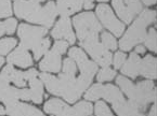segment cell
Wrapping results in <instances>:
<instances>
[{
  "mask_svg": "<svg viewBox=\"0 0 157 116\" xmlns=\"http://www.w3.org/2000/svg\"><path fill=\"white\" fill-rule=\"evenodd\" d=\"M3 33H6L5 26H3V23H0V36H2Z\"/></svg>",
  "mask_w": 157,
  "mask_h": 116,
  "instance_id": "ab89813d",
  "label": "cell"
},
{
  "mask_svg": "<svg viewBox=\"0 0 157 116\" xmlns=\"http://www.w3.org/2000/svg\"><path fill=\"white\" fill-rule=\"evenodd\" d=\"M140 62L141 59L136 53H132L128 60L125 62L124 66H121V73L125 75H128L131 79H136V75L139 74V70H140Z\"/></svg>",
  "mask_w": 157,
  "mask_h": 116,
  "instance_id": "ffe728a7",
  "label": "cell"
},
{
  "mask_svg": "<svg viewBox=\"0 0 157 116\" xmlns=\"http://www.w3.org/2000/svg\"><path fill=\"white\" fill-rule=\"evenodd\" d=\"M16 25H17V23H16V19H14V18H9V19H7V21L3 23L6 33H8V34L13 33V32L15 31V29H16Z\"/></svg>",
  "mask_w": 157,
  "mask_h": 116,
  "instance_id": "d6a6232c",
  "label": "cell"
},
{
  "mask_svg": "<svg viewBox=\"0 0 157 116\" xmlns=\"http://www.w3.org/2000/svg\"><path fill=\"white\" fill-rule=\"evenodd\" d=\"M29 93H30V100L35 103H40L42 101V97H44V88H42V84L37 77H34L32 80H29Z\"/></svg>",
  "mask_w": 157,
  "mask_h": 116,
  "instance_id": "cb8c5ba5",
  "label": "cell"
},
{
  "mask_svg": "<svg viewBox=\"0 0 157 116\" xmlns=\"http://www.w3.org/2000/svg\"><path fill=\"white\" fill-rule=\"evenodd\" d=\"M0 114L1 115H5L6 114V109L3 107H1V105H0Z\"/></svg>",
  "mask_w": 157,
  "mask_h": 116,
  "instance_id": "60d3db41",
  "label": "cell"
},
{
  "mask_svg": "<svg viewBox=\"0 0 157 116\" xmlns=\"http://www.w3.org/2000/svg\"><path fill=\"white\" fill-rule=\"evenodd\" d=\"M126 60V54L125 53H121V52H118L115 54L114 56V66H115L116 69H119L121 68V66L124 65Z\"/></svg>",
  "mask_w": 157,
  "mask_h": 116,
  "instance_id": "836d02e7",
  "label": "cell"
},
{
  "mask_svg": "<svg viewBox=\"0 0 157 116\" xmlns=\"http://www.w3.org/2000/svg\"><path fill=\"white\" fill-rule=\"evenodd\" d=\"M56 12L58 11H56V7L54 5V2H52V1L48 2L44 5V9H42V15H41V22H40V24L47 28L51 27L52 24H53L54 19H56Z\"/></svg>",
  "mask_w": 157,
  "mask_h": 116,
  "instance_id": "603a6c76",
  "label": "cell"
},
{
  "mask_svg": "<svg viewBox=\"0 0 157 116\" xmlns=\"http://www.w3.org/2000/svg\"><path fill=\"white\" fill-rule=\"evenodd\" d=\"M67 46H68V43H67V42H65V41H58L53 45L52 50H53L54 52L58 53V54L62 55V54H64V53L66 52Z\"/></svg>",
  "mask_w": 157,
  "mask_h": 116,
  "instance_id": "e575fe53",
  "label": "cell"
},
{
  "mask_svg": "<svg viewBox=\"0 0 157 116\" xmlns=\"http://www.w3.org/2000/svg\"><path fill=\"white\" fill-rule=\"evenodd\" d=\"M83 8H85L86 10H90L93 8V5H94V3H93V0H83Z\"/></svg>",
  "mask_w": 157,
  "mask_h": 116,
  "instance_id": "d590c367",
  "label": "cell"
},
{
  "mask_svg": "<svg viewBox=\"0 0 157 116\" xmlns=\"http://www.w3.org/2000/svg\"><path fill=\"white\" fill-rule=\"evenodd\" d=\"M73 109H74L75 113H76L78 116H88V115H90L93 111L92 105H91L89 102H85V101L79 102L78 104L75 105Z\"/></svg>",
  "mask_w": 157,
  "mask_h": 116,
  "instance_id": "484cf974",
  "label": "cell"
},
{
  "mask_svg": "<svg viewBox=\"0 0 157 116\" xmlns=\"http://www.w3.org/2000/svg\"><path fill=\"white\" fill-rule=\"evenodd\" d=\"M32 1H34V2H37V3H39V2H44V0H32Z\"/></svg>",
  "mask_w": 157,
  "mask_h": 116,
  "instance_id": "7bdbcfd3",
  "label": "cell"
},
{
  "mask_svg": "<svg viewBox=\"0 0 157 116\" xmlns=\"http://www.w3.org/2000/svg\"><path fill=\"white\" fill-rule=\"evenodd\" d=\"M97 14L100 19H101L102 24L107 29L111 30L116 37L121 36V33L125 30V26L115 17V15L113 14V11H112L109 5H100L97 8Z\"/></svg>",
  "mask_w": 157,
  "mask_h": 116,
  "instance_id": "30bf717a",
  "label": "cell"
},
{
  "mask_svg": "<svg viewBox=\"0 0 157 116\" xmlns=\"http://www.w3.org/2000/svg\"><path fill=\"white\" fill-rule=\"evenodd\" d=\"M156 12L152 10H145L139 16V18L132 24L126 34L120 40V48L124 51H130L136 44L144 41L146 37L145 28L155 21Z\"/></svg>",
  "mask_w": 157,
  "mask_h": 116,
  "instance_id": "7a4b0ae2",
  "label": "cell"
},
{
  "mask_svg": "<svg viewBox=\"0 0 157 116\" xmlns=\"http://www.w3.org/2000/svg\"><path fill=\"white\" fill-rule=\"evenodd\" d=\"M16 40L14 38H6L0 40V55H6L16 46Z\"/></svg>",
  "mask_w": 157,
  "mask_h": 116,
  "instance_id": "4316f807",
  "label": "cell"
},
{
  "mask_svg": "<svg viewBox=\"0 0 157 116\" xmlns=\"http://www.w3.org/2000/svg\"><path fill=\"white\" fill-rule=\"evenodd\" d=\"M148 116H156V105H153Z\"/></svg>",
  "mask_w": 157,
  "mask_h": 116,
  "instance_id": "74e56055",
  "label": "cell"
},
{
  "mask_svg": "<svg viewBox=\"0 0 157 116\" xmlns=\"http://www.w3.org/2000/svg\"><path fill=\"white\" fill-rule=\"evenodd\" d=\"M75 74H76V65L74 60L66 58L63 64V72L60 74L59 80L61 83L60 97L68 101L69 103H74L75 101L78 100L81 93H83L77 85Z\"/></svg>",
  "mask_w": 157,
  "mask_h": 116,
  "instance_id": "3957f363",
  "label": "cell"
},
{
  "mask_svg": "<svg viewBox=\"0 0 157 116\" xmlns=\"http://www.w3.org/2000/svg\"><path fill=\"white\" fill-rule=\"evenodd\" d=\"M102 45L106 50H116L117 47V43H116V40L113 38L112 34H109V32H104L102 34Z\"/></svg>",
  "mask_w": 157,
  "mask_h": 116,
  "instance_id": "f1b7e54d",
  "label": "cell"
},
{
  "mask_svg": "<svg viewBox=\"0 0 157 116\" xmlns=\"http://www.w3.org/2000/svg\"><path fill=\"white\" fill-rule=\"evenodd\" d=\"M50 40H49L48 38L46 39H42L41 41L39 42V43L37 44V45L35 46L34 48H33V51H34V57L35 59L38 60L40 58V57L42 56V55L44 54V53L47 52V50L49 48V46H50Z\"/></svg>",
  "mask_w": 157,
  "mask_h": 116,
  "instance_id": "d4e9b609",
  "label": "cell"
},
{
  "mask_svg": "<svg viewBox=\"0 0 157 116\" xmlns=\"http://www.w3.org/2000/svg\"><path fill=\"white\" fill-rule=\"evenodd\" d=\"M95 113H97L98 116H113L109 107L102 101H99L95 104Z\"/></svg>",
  "mask_w": 157,
  "mask_h": 116,
  "instance_id": "1f68e13d",
  "label": "cell"
},
{
  "mask_svg": "<svg viewBox=\"0 0 157 116\" xmlns=\"http://www.w3.org/2000/svg\"><path fill=\"white\" fill-rule=\"evenodd\" d=\"M99 1H101V2H104V1H107V0H99Z\"/></svg>",
  "mask_w": 157,
  "mask_h": 116,
  "instance_id": "ee69618b",
  "label": "cell"
},
{
  "mask_svg": "<svg viewBox=\"0 0 157 116\" xmlns=\"http://www.w3.org/2000/svg\"><path fill=\"white\" fill-rule=\"evenodd\" d=\"M12 14L10 0H0V18L7 17Z\"/></svg>",
  "mask_w": 157,
  "mask_h": 116,
  "instance_id": "4dcf8cb0",
  "label": "cell"
},
{
  "mask_svg": "<svg viewBox=\"0 0 157 116\" xmlns=\"http://www.w3.org/2000/svg\"><path fill=\"white\" fill-rule=\"evenodd\" d=\"M6 109V114L10 116H44L41 111L25 103L14 102L8 104Z\"/></svg>",
  "mask_w": 157,
  "mask_h": 116,
  "instance_id": "4fadbf2b",
  "label": "cell"
},
{
  "mask_svg": "<svg viewBox=\"0 0 157 116\" xmlns=\"http://www.w3.org/2000/svg\"><path fill=\"white\" fill-rule=\"evenodd\" d=\"M139 73L147 79H155L156 77V59L152 55L147 56L140 62V70Z\"/></svg>",
  "mask_w": 157,
  "mask_h": 116,
  "instance_id": "7402d4cb",
  "label": "cell"
},
{
  "mask_svg": "<svg viewBox=\"0 0 157 116\" xmlns=\"http://www.w3.org/2000/svg\"><path fill=\"white\" fill-rule=\"evenodd\" d=\"M136 54H143V53L145 52V48H144L143 46L140 45L136 48Z\"/></svg>",
  "mask_w": 157,
  "mask_h": 116,
  "instance_id": "8d00e7d4",
  "label": "cell"
},
{
  "mask_svg": "<svg viewBox=\"0 0 157 116\" xmlns=\"http://www.w3.org/2000/svg\"><path fill=\"white\" fill-rule=\"evenodd\" d=\"M145 5H154L155 2H156V0H142Z\"/></svg>",
  "mask_w": 157,
  "mask_h": 116,
  "instance_id": "f35d334b",
  "label": "cell"
},
{
  "mask_svg": "<svg viewBox=\"0 0 157 116\" xmlns=\"http://www.w3.org/2000/svg\"><path fill=\"white\" fill-rule=\"evenodd\" d=\"M113 109L119 116H144L142 113H140L138 107L130 101L123 100L114 103Z\"/></svg>",
  "mask_w": 157,
  "mask_h": 116,
  "instance_id": "44dd1931",
  "label": "cell"
},
{
  "mask_svg": "<svg viewBox=\"0 0 157 116\" xmlns=\"http://www.w3.org/2000/svg\"><path fill=\"white\" fill-rule=\"evenodd\" d=\"M115 75H116L115 70L109 68V67H104V68L99 72L97 79L99 82H105V81L113 80L114 77H115Z\"/></svg>",
  "mask_w": 157,
  "mask_h": 116,
  "instance_id": "83f0119b",
  "label": "cell"
},
{
  "mask_svg": "<svg viewBox=\"0 0 157 116\" xmlns=\"http://www.w3.org/2000/svg\"><path fill=\"white\" fill-rule=\"evenodd\" d=\"M73 22L80 43L98 41V33L101 31L102 27L95 18L94 14L91 12H86L76 16Z\"/></svg>",
  "mask_w": 157,
  "mask_h": 116,
  "instance_id": "277c9868",
  "label": "cell"
},
{
  "mask_svg": "<svg viewBox=\"0 0 157 116\" xmlns=\"http://www.w3.org/2000/svg\"><path fill=\"white\" fill-rule=\"evenodd\" d=\"M3 62H5V59H3V58H1V57H0V67L2 66Z\"/></svg>",
  "mask_w": 157,
  "mask_h": 116,
  "instance_id": "b9f144b4",
  "label": "cell"
},
{
  "mask_svg": "<svg viewBox=\"0 0 157 116\" xmlns=\"http://www.w3.org/2000/svg\"><path fill=\"white\" fill-rule=\"evenodd\" d=\"M82 3L83 0H58L56 11L63 15V17H66L78 12L82 8Z\"/></svg>",
  "mask_w": 157,
  "mask_h": 116,
  "instance_id": "ac0fdd59",
  "label": "cell"
},
{
  "mask_svg": "<svg viewBox=\"0 0 157 116\" xmlns=\"http://www.w3.org/2000/svg\"><path fill=\"white\" fill-rule=\"evenodd\" d=\"M1 76H3L8 82H12L17 87H22L26 84V76L25 72L22 71H16L11 65H8L1 72Z\"/></svg>",
  "mask_w": 157,
  "mask_h": 116,
  "instance_id": "d6986e66",
  "label": "cell"
},
{
  "mask_svg": "<svg viewBox=\"0 0 157 116\" xmlns=\"http://www.w3.org/2000/svg\"><path fill=\"white\" fill-rule=\"evenodd\" d=\"M44 111L54 116H78L73 107H69L66 103L59 99H50L44 104Z\"/></svg>",
  "mask_w": 157,
  "mask_h": 116,
  "instance_id": "5bb4252c",
  "label": "cell"
},
{
  "mask_svg": "<svg viewBox=\"0 0 157 116\" xmlns=\"http://www.w3.org/2000/svg\"><path fill=\"white\" fill-rule=\"evenodd\" d=\"M14 11L17 17L25 19L29 23L40 24L42 15V9L39 3L32 0H16L14 2Z\"/></svg>",
  "mask_w": 157,
  "mask_h": 116,
  "instance_id": "8992f818",
  "label": "cell"
},
{
  "mask_svg": "<svg viewBox=\"0 0 157 116\" xmlns=\"http://www.w3.org/2000/svg\"><path fill=\"white\" fill-rule=\"evenodd\" d=\"M19 99V89L10 86L9 82L0 75V101L6 105L17 102Z\"/></svg>",
  "mask_w": 157,
  "mask_h": 116,
  "instance_id": "9a60e30c",
  "label": "cell"
},
{
  "mask_svg": "<svg viewBox=\"0 0 157 116\" xmlns=\"http://www.w3.org/2000/svg\"><path fill=\"white\" fill-rule=\"evenodd\" d=\"M116 82L121 90L127 95L130 102L136 105L139 110H144L148 102H152L156 99V89L150 81H143L134 86L128 79L120 75L117 77Z\"/></svg>",
  "mask_w": 157,
  "mask_h": 116,
  "instance_id": "6da1fadb",
  "label": "cell"
},
{
  "mask_svg": "<svg viewBox=\"0 0 157 116\" xmlns=\"http://www.w3.org/2000/svg\"><path fill=\"white\" fill-rule=\"evenodd\" d=\"M113 7L118 16L127 24H129L136 14L142 9L141 2L139 0H113Z\"/></svg>",
  "mask_w": 157,
  "mask_h": 116,
  "instance_id": "9c48e42d",
  "label": "cell"
},
{
  "mask_svg": "<svg viewBox=\"0 0 157 116\" xmlns=\"http://www.w3.org/2000/svg\"><path fill=\"white\" fill-rule=\"evenodd\" d=\"M8 62L10 65H15V66L26 68V67H30L33 65V58L29 53L27 52V50L23 48L22 46H19L13 53L9 55Z\"/></svg>",
  "mask_w": 157,
  "mask_h": 116,
  "instance_id": "2e32d148",
  "label": "cell"
},
{
  "mask_svg": "<svg viewBox=\"0 0 157 116\" xmlns=\"http://www.w3.org/2000/svg\"><path fill=\"white\" fill-rule=\"evenodd\" d=\"M61 55L54 52L53 50H51L46 57L44 58L41 62H40L39 67L42 71H47V72H59L61 70Z\"/></svg>",
  "mask_w": 157,
  "mask_h": 116,
  "instance_id": "e0dca14e",
  "label": "cell"
},
{
  "mask_svg": "<svg viewBox=\"0 0 157 116\" xmlns=\"http://www.w3.org/2000/svg\"><path fill=\"white\" fill-rule=\"evenodd\" d=\"M19 37L21 39V45L25 50L34 48L47 33V29L44 27H35L27 24H21L19 26Z\"/></svg>",
  "mask_w": 157,
  "mask_h": 116,
  "instance_id": "ba28073f",
  "label": "cell"
},
{
  "mask_svg": "<svg viewBox=\"0 0 157 116\" xmlns=\"http://www.w3.org/2000/svg\"><path fill=\"white\" fill-rule=\"evenodd\" d=\"M86 100L89 101H93V100H98L100 98H103L105 100L109 101L114 104V103H117L119 101L125 100L120 93V90L117 87L113 86V85H103L101 84H97L93 85L88 91L85 95Z\"/></svg>",
  "mask_w": 157,
  "mask_h": 116,
  "instance_id": "52a82bcc",
  "label": "cell"
},
{
  "mask_svg": "<svg viewBox=\"0 0 157 116\" xmlns=\"http://www.w3.org/2000/svg\"><path fill=\"white\" fill-rule=\"evenodd\" d=\"M145 45L153 52H156V31L154 28L150 30L147 37H145Z\"/></svg>",
  "mask_w": 157,
  "mask_h": 116,
  "instance_id": "f546056e",
  "label": "cell"
},
{
  "mask_svg": "<svg viewBox=\"0 0 157 116\" xmlns=\"http://www.w3.org/2000/svg\"><path fill=\"white\" fill-rule=\"evenodd\" d=\"M85 50L90 54V56L98 62L99 65L103 67H107L112 62V54L104 47L99 41L87 42V43H80Z\"/></svg>",
  "mask_w": 157,
  "mask_h": 116,
  "instance_id": "8fae6325",
  "label": "cell"
},
{
  "mask_svg": "<svg viewBox=\"0 0 157 116\" xmlns=\"http://www.w3.org/2000/svg\"><path fill=\"white\" fill-rule=\"evenodd\" d=\"M52 37L54 39H65L67 43L74 44L75 43V36L73 33L71 21L67 17H62L59 19L56 27L52 30Z\"/></svg>",
  "mask_w": 157,
  "mask_h": 116,
  "instance_id": "7c38bea8",
  "label": "cell"
},
{
  "mask_svg": "<svg viewBox=\"0 0 157 116\" xmlns=\"http://www.w3.org/2000/svg\"><path fill=\"white\" fill-rule=\"evenodd\" d=\"M68 56L71 59H74L77 62L80 69V77L77 81V85L81 89V91L86 90V88L90 85L93 76L98 70V67L94 62H90L87 58L86 54L78 47H73L69 50Z\"/></svg>",
  "mask_w": 157,
  "mask_h": 116,
  "instance_id": "5b68a950",
  "label": "cell"
}]
</instances>
